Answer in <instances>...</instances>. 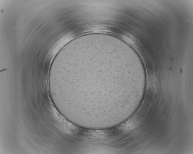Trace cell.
I'll list each match as a JSON object with an SVG mask.
<instances>
[{
  "mask_svg": "<svg viewBox=\"0 0 193 154\" xmlns=\"http://www.w3.org/2000/svg\"><path fill=\"white\" fill-rule=\"evenodd\" d=\"M121 55L117 50L101 45L76 50L60 63L56 79L67 90L81 92V104L88 108H116L123 104L126 83L138 77L137 73L123 68Z\"/></svg>",
  "mask_w": 193,
  "mask_h": 154,
  "instance_id": "obj_1",
  "label": "cell"
},
{
  "mask_svg": "<svg viewBox=\"0 0 193 154\" xmlns=\"http://www.w3.org/2000/svg\"><path fill=\"white\" fill-rule=\"evenodd\" d=\"M89 35H92V34H89ZM102 35H104V34H102ZM108 36H109V35H108ZM110 37H111V36H110Z\"/></svg>",
  "mask_w": 193,
  "mask_h": 154,
  "instance_id": "obj_2",
  "label": "cell"
}]
</instances>
